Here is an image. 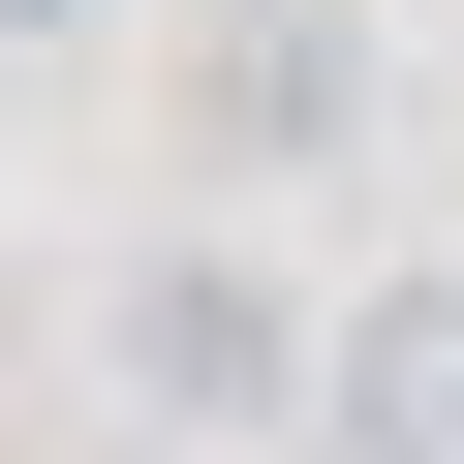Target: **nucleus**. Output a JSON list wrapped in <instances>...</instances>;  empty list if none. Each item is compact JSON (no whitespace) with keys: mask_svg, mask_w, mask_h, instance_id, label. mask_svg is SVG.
Masks as SVG:
<instances>
[{"mask_svg":"<svg viewBox=\"0 0 464 464\" xmlns=\"http://www.w3.org/2000/svg\"><path fill=\"white\" fill-rule=\"evenodd\" d=\"M93 341H124V402H155V433H310V310H279L248 248H155Z\"/></svg>","mask_w":464,"mask_h":464,"instance_id":"nucleus-1","label":"nucleus"},{"mask_svg":"<svg viewBox=\"0 0 464 464\" xmlns=\"http://www.w3.org/2000/svg\"><path fill=\"white\" fill-rule=\"evenodd\" d=\"M310 464H464V248L310 310Z\"/></svg>","mask_w":464,"mask_h":464,"instance_id":"nucleus-2","label":"nucleus"},{"mask_svg":"<svg viewBox=\"0 0 464 464\" xmlns=\"http://www.w3.org/2000/svg\"><path fill=\"white\" fill-rule=\"evenodd\" d=\"M186 124L248 155V186H310V155L372 124V32H341V0H217V63H186Z\"/></svg>","mask_w":464,"mask_h":464,"instance_id":"nucleus-3","label":"nucleus"},{"mask_svg":"<svg viewBox=\"0 0 464 464\" xmlns=\"http://www.w3.org/2000/svg\"><path fill=\"white\" fill-rule=\"evenodd\" d=\"M63 32H93V0H0V63H63Z\"/></svg>","mask_w":464,"mask_h":464,"instance_id":"nucleus-4","label":"nucleus"}]
</instances>
